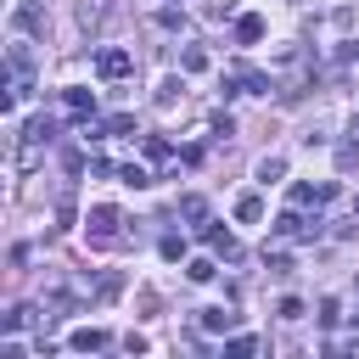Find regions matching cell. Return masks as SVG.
Returning a JSON list of instances; mask_svg holds the SVG:
<instances>
[{
    "label": "cell",
    "instance_id": "cell-1",
    "mask_svg": "<svg viewBox=\"0 0 359 359\" xmlns=\"http://www.w3.org/2000/svg\"><path fill=\"white\" fill-rule=\"evenodd\" d=\"M84 236H90V247H112V241H118V208H112V202L90 208V213H84Z\"/></svg>",
    "mask_w": 359,
    "mask_h": 359
},
{
    "label": "cell",
    "instance_id": "cell-2",
    "mask_svg": "<svg viewBox=\"0 0 359 359\" xmlns=\"http://www.w3.org/2000/svg\"><path fill=\"white\" fill-rule=\"evenodd\" d=\"M95 73H101L107 84H118V79H129V73H135V50H123V45H107V50L95 56Z\"/></svg>",
    "mask_w": 359,
    "mask_h": 359
},
{
    "label": "cell",
    "instance_id": "cell-3",
    "mask_svg": "<svg viewBox=\"0 0 359 359\" xmlns=\"http://www.w3.org/2000/svg\"><path fill=\"white\" fill-rule=\"evenodd\" d=\"M314 230H320V219H303V213H280L275 219V236L280 241H309Z\"/></svg>",
    "mask_w": 359,
    "mask_h": 359
},
{
    "label": "cell",
    "instance_id": "cell-4",
    "mask_svg": "<svg viewBox=\"0 0 359 359\" xmlns=\"http://www.w3.org/2000/svg\"><path fill=\"white\" fill-rule=\"evenodd\" d=\"M17 28H22V34H45V6H39V0H22V6H17Z\"/></svg>",
    "mask_w": 359,
    "mask_h": 359
},
{
    "label": "cell",
    "instance_id": "cell-5",
    "mask_svg": "<svg viewBox=\"0 0 359 359\" xmlns=\"http://www.w3.org/2000/svg\"><path fill=\"white\" fill-rule=\"evenodd\" d=\"M258 39H264V17H258V11L236 17V45H258Z\"/></svg>",
    "mask_w": 359,
    "mask_h": 359
},
{
    "label": "cell",
    "instance_id": "cell-6",
    "mask_svg": "<svg viewBox=\"0 0 359 359\" xmlns=\"http://www.w3.org/2000/svg\"><path fill=\"white\" fill-rule=\"evenodd\" d=\"M236 79L247 84V95H269V90H275L269 73H258V67H247V62H236Z\"/></svg>",
    "mask_w": 359,
    "mask_h": 359
},
{
    "label": "cell",
    "instance_id": "cell-7",
    "mask_svg": "<svg viewBox=\"0 0 359 359\" xmlns=\"http://www.w3.org/2000/svg\"><path fill=\"white\" fill-rule=\"evenodd\" d=\"M67 348H73V353H95V348H107V331L84 325V331H73V337H67Z\"/></svg>",
    "mask_w": 359,
    "mask_h": 359
},
{
    "label": "cell",
    "instance_id": "cell-8",
    "mask_svg": "<svg viewBox=\"0 0 359 359\" xmlns=\"http://www.w3.org/2000/svg\"><path fill=\"white\" fill-rule=\"evenodd\" d=\"M202 331L224 337V331H236V314H230V309H202Z\"/></svg>",
    "mask_w": 359,
    "mask_h": 359
},
{
    "label": "cell",
    "instance_id": "cell-9",
    "mask_svg": "<svg viewBox=\"0 0 359 359\" xmlns=\"http://www.w3.org/2000/svg\"><path fill=\"white\" fill-rule=\"evenodd\" d=\"M202 236H208V247H213V252H224V258H236V252H241V247H236V236H230V230H219V224H208Z\"/></svg>",
    "mask_w": 359,
    "mask_h": 359
},
{
    "label": "cell",
    "instance_id": "cell-10",
    "mask_svg": "<svg viewBox=\"0 0 359 359\" xmlns=\"http://www.w3.org/2000/svg\"><path fill=\"white\" fill-rule=\"evenodd\" d=\"M252 174H258V185H275V180L286 174V157H258V168H252Z\"/></svg>",
    "mask_w": 359,
    "mask_h": 359
},
{
    "label": "cell",
    "instance_id": "cell-11",
    "mask_svg": "<svg viewBox=\"0 0 359 359\" xmlns=\"http://www.w3.org/2000/svg\"><path fill=\"white\" fill-rule=\"evenodd\" d=\"M236 219H241V224H258V219H264V202H258V196L247 191V196L236 202Z\"/></svg>",
    "mask_w": 359,
    "mask_h": 359
},
{
    "label": "cell",
    "instance_id": "cell-12",
    "mask_svg": "<svg viewBox=\"0 0 359 359\" xmlns=\"http://www.w3.org/2000/svg\"><path fill=\"white\" fill-rule=\"evenodd\" d=\"M180 67H185V73H202V67H208V50H202V45H185V50H180Z\"/></svg>",
    "mask_w": 359,
    "mask_h": 359
},
{
    "label": "cell",
    "instance_id": "cell-13",
    "mask_svg": "<svg viewBox=\"0 0 359 359\" xmlns=\"http://www.w3.org/2000/svg\"><path fill=\"white\" fill-rule=\"evenodd\" d=\"M67 112L90 118V112H95V95H90V90H67Z\"/></svg>",
    "mask_w": 359,
    "mask_h": 359
},
{
    "label": "cell",
    "instance_id": "cell-14",
    "mask_svg": "<svg viewBox=\"0 0 359 359\" xmlns=\"http://www.w3.org/2000/svg\"><path fill=\"white\" fill-rule=\"evenodd\" d=\"M180 219L202 224V219H208V202H202V196H180Z\"/></svg>",
    "mask_w": 359,
    "mask_h": 359
},
{
    "label": "cell",
    "instance_id": "cell-15",
    "mask_svg": "<svg viewBox=\"0 0 359 359\" xmlns=\"http://www.w3.org/2000/svg\"><path fill=\"white\" fill-rule=\"evenodd\" d=\"M264 264H269L275 275H292V252H280V247H264Z\"/></svg>",
    "mask_w": 359,
    "mask_h": 359
},
{
    "label": "cell",
    "instance_id": "cell-16",
    "mask_svg": "<svg viewBox=\"0 0 359 359\" xmlns=\"http://www.w3.org/2000/svg\"><path fill=\"white\" fill-rule=\"evenodd\" d=\"M180 95H185V84H180V79H163V90H157V107H174Z\"/></svg>",
    "mask_w": 359,
    "mask_h": 359
},
{
    "label": "cell",
    "instance_id": "cell-17",
    "mask_svg": "<svg viewBox=\"0 0 359 359\" xmlns=\"http://www.w3.org/2000/svg\"><path fill=\"white\" fill-rule=\"evenodd\" d=\"M118 174H123V185H135V191H140V185H151V174H146V168H140V163H123V168H118Z\"/></svg>",
    "mask_w": 359,
    "mask_h": 359
},
{
    "label": "cell",
    "instance_id": "cell-18",
    "mask_svg": "<svg viewBox=\"0 0 359 359\" xmlns=\"http://www.w3.org/2000/svg\"><path fill=\"white\" fill-rule=\"evenodd\" d=\"M185 275H191L196 286H202V280H213V258H191V264H185Z\"/></svg>",
    "mask_w": 359,
    "mask_h": 359
},
{
    "label": "cell",
    "instance_id": "cell-19",
    "mask_svg": "<svg viewBox=\"0 0 359 359\" xmlns=\"http://www.w3.org/2000/svg\"><path fill=\"white\" fill-rule=\"evenodd\" d=\"M101 11H107L101 0H79V22H84V28H95V22H101Z\"/></svg>",
    "mask_w": 359,
    "mask_h": 359
},
{
    "label": "cell",
    "instance_id": "cell-20",
    "mask_svg": "<svg viewBox=\"0 0 359 359\" xmlns=\"http://www.w3.org/2000/svg\"><path fill=\"white\" fill-rule=\"evenodd\" d=\"M129 129H135V112H112L107 118V135H129Z\"/></svg>",
    "mask_w": 359,
    "mask_h": 359
},
{
    "label": "cell",
    "instance_id": "cell-21",
    "mask_svg": "<svg viewBox=\"0 0 359 359\" xmlns=\"http://www.w3.org/2000/svg\"><path fill=\"white\" fill-rule=\"evenodd\" d=\"M157 28H168V34H174V28H185V11H174V6H168V11H157Z\"/></svg>",
    "mask_w": 359,
    "mask_h": 359
},
{
    "label": "cell",
    "instance_id": "cell-22",
    "mask_svg": "<svg viewBox=\"0 0 359 359\" xmlns=\"http://www.w3.org/2000/svg\"><path fill=\"white\" fill-rule=\"evenodd\" d=\"M146 157H157V163H163V157H168V140H163V135H146Z\"/></svg>",
    "mask_w": 359,
    "mask_h": 359
},
{
    "label": "cell",
    "instance_id": "cell-23",
    "mask_svg": "<svg viewBox=\"0 0 359 359\" xmlns=\"http://www.w3.org/2000/svg\"><path fill=\"white\" fill-rule=\"evenodd\" d=\"M252 348H258V337H230L224 342V353H252Z\"/></svg>",
    "mask_w": 359,
    "mask_h": 359
},
{
    "label": "cell",
    "instance_id": "cell-24",
    "mask_svg": "<svg viewBox=\"0 0 359 359\" xmlns=\"http://www.w3.org/2000/svg\"><path fill=\"white\" fill-rule=\"evenodd\" d=\"M314 202V185H292V208H309Z\"/></svg>",
    "mask_w": 359,
    "mask_h": 359
},
{
    "label": "cell",
    "instance_id": "cell-25",
    "mask_svg": "<svg viewBox=\"0 0 359 359\" xmlns=\"http://www.w3.org/2000/svg\"><path fill=\"white\" fill-rule=\"evenodd\" d=\"M275 314H280V320H297V314H303V303H297V297H280V309H275Z\"/></svg>",
    "mask_w": 359,
    "mask_h": 359
},
{
    "label": "cell",
    "instance_id": "cell-26",
    "mask_svg": "<svg viewBox=\"0 0 359 359\" xmlns=\"http://www.w3.org/2000/svg\"><path fill=\"white\" fill-rule=\"evenodd\" d=\"M353 325H359V314H353Z\"/></svg>",
    "mask_w": 359,
    "mask_h": 359
},
{
    "label": "cell",
    "instance_id": "cell-27",
    "mask_svg": "<svg viewBox=\"0 0 359 359\" xmlns=\"http://www.w3.org/2000/svg\"><path fill=\"white\" fill-rule=\"evenodd\" d=\"M353 213H359V202H353Z\"/></svg>",
    "mask_w": 359,
    "mask_h": 359
}]
</instances>
